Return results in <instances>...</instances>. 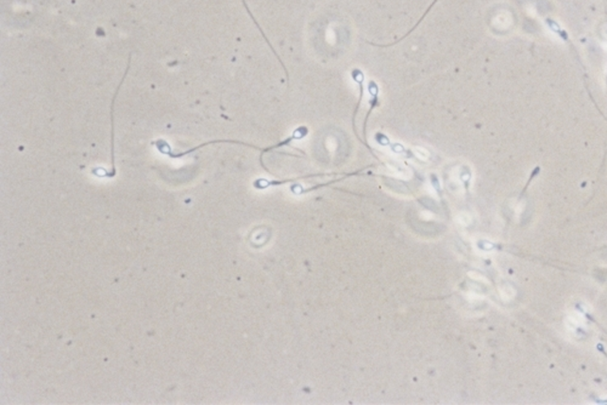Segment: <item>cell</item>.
<instances>
[{
    "label": "cell",
    "instance_id": "obj_1",
    "mask_svg": "<svg viewBox=\"0 0 607 405\" xmlns=\"http://www.w3.org/2000/svg\"><path fill=\"white\" fill-rule=\"evenodd\" d=\"M438 0H433V3H431V4L429 5V8H426V10H425V13H423V16L421 17V20H419V21L416 22V25H413L412 30H409V32H407V33L404 34V37H402V38L399 39V40H396V42H391V44H375V42H370V45H373V47H394V45H396V44H399V42H402V40H404V39L407 38V37H408V35H409V34L412 33L413 30H416V27H418V25H421V22H423V20H424L425 17L428 16V13H429L430 11H431V8H433V6H435V5H436V3H438Z\"/></svg>",
    "mask_w": 607,
    "mask_h": 405
}]
</instances>
